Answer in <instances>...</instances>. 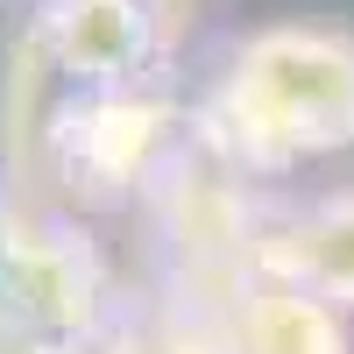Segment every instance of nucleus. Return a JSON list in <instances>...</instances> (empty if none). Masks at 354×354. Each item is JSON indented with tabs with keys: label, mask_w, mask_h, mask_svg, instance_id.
Masks as SVG:
<instances>
[{
	"label": "nucleus",
	"mask_w": 354,
	"mask_h": 354,
	"mask_svg": "<svg viewBox=\"0 0 354 354\" xmlns=\"http://www.w3.org/2000/svg\"><path fill=\"white\" fill-rule=\"evenodd\" d=\"M100 354H234V326L220 312H198V305H163L149 319H128L100 340Z\"/></svg>",
	"instance_id": "nucleus-7"
},
{
	"label": "nucleus",
	"mask_w": 354,
	"mask_h": 354,
	"mask_svg": "<svg viewBox=\"0 0 354 354\" xmlns=\"http://www.w3.org/2000/svg\"><path fill=\"white\" fill-rule=\"evenodd\" d=\"M113 326V262L71 213L21 198L0 234V333L43 347H100Z\"/></svg>",
	"instance_id": "nucleus-2"
},
{
	"label": "nucleus",
	"mask_w": 354,
	"mask_h": 354,
	"mask_svg": "<svg viewBox=\"0 0 354 354\" xmlns=\"http://www.w3.org/2000/svg\"><path fill=\"white\" fill-rule=\"evenodd\" d=\"M205 135L241 170H290L354 149V36L333 21H270L234 43Z\"/></svg>",
	"instance_id": "nucleus-1"
},
{
	"label": "nucleus",
	"mask_w": 354,
	"mask_h": 354,
	"mask_svg": "<svg viewBox=\"0 0 354 354\" xmlns=\"http://www.w3.org/2000/svg\"><path fill=\"white\" fill-rule=\"evenodd\" d=\"M0 354H100V347H43V340H8L0 333Z\"/></svg>",
	"instance_id": "nucleus-8"
},
{
	"label": "nucleus",
	"mask_w": 354,
	"mask_h": 354,
	"mask_svg": "<svg viewBox=\"0 0 354 354\" xmlns=\"http://www.w3.org/2000/svg\"><path fill=\"white\" fill-rule=\"evenodd\" d=\"M227 326H234V354H354L347 312L283 277H255Z\"/></svg>",
	"instance_id": "nucleus-6"
},
{
	"label": "nucleus",
	"mask_w": 354,
	"mask_h": 354,
	"mask_svg": "<svg viewBox=\"0 0 354 354\" xmlns=\"http://www.w3.org/2000/svg\"><path fill=\"white\" fill-rule=\"evenodd\" d=\"M21 50L64 93H135L163 50L156 0H43Z\"/></svg>",
	"instance_id": "nucleus-4"
},
{
	"label": "nucleus",
	"mask_w": 354,
	"mask_h": 354,
	"mask_svg": "<svg viewBox=\"0 0 354 354\" xmlns=\"http://www.w3.org/2000/svg\"><path fill=\"white\" fill-rule=\"evenodd\" d=\"M8 205H15V192H8V185H0V234H8Z\"/></svg>",
	"instance_id": "nucleus-9"
},
{
	"label": "nucleus",
	"mask_w": 354,
	"mask_h": 354,
	"mask_svg": "<svg viewBox=\"0 0 354 354\" xmlns=\"http://www.w3.org/2000/svg\"><path fill=\"white\" fill-rule=\"evenodd\" d=\"M262 277H283V283L312 290V298L354 312V192H326V198L298 205V213L270 220Z\"/></svg>",
	"instance_id": "nucleus-5"
},
{
	"label": "nucleus",
	"mask_w": 354,
	"mask_h": 354,
	"mask_svg": "<svg viewBox=\"0 0 354 354\" xmlns=\"http://www.w3.org/2000/svg\"><path fill=\"white\" fill-rule=\"evenodd\" d=\"M185 142V113L163 93L135 85V93H57L36 149L71 198H135L170 177Z\"/></svg>",
	"instance_id": "nucleus-3"
}]
</instances>
